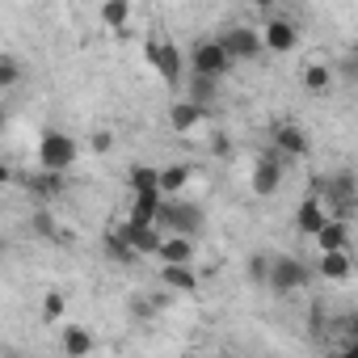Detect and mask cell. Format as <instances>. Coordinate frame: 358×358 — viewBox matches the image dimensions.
Masks as SVG:
<instances>
[{"label":"cell","instance_id":"obj_32","mask_svg":"<svg viewBox=\"0 0 358 358\" xmlns=\"http://www.w3.org/2000/svg\"><path fill=\"white\" fill-rule=\"evenodd\" d=\"M110 143H114L110 131H97V135H93V152H110Z\"/></svg>","mask_w":358,"mask_h":358},{"label":"cell","instance_id":"obj_3","mask_svg":"<svg viewBox=\"0 0 358 358\" xmlns=\"http://www.w3.org/2000/svg\"><path fill=\"white\" fill-rule=\"evenodd\" d=\"M215 43L228 51V59H232V64H253V59H262V55H266L262 34H257V30H249V26H228V30H220V38H215Z\"/></svg>","mask_w":358,"mask_h":358},{"label":"cell","instance_id":"obj_2","mask_svg":"<svg viewBox=\"0 0 358 358\" xmlns=\"http://www.w3.org/2000/svg\"><path fill=\"white\" fill-rule=\"evenodd\" d=\"M308 282H312V270H308L299 257H270V274H266V287H270L278 299H287V295L303 291Z\"/></svg>","mask_w":358,"mask_h":358},{"label":"cell","instance_id":"obj_12","mask_svg":"<svg viewBox=\"0 0 358 358\" xmlns=\"http://www.w3.org/2000/svg\"><path fill=\"white\" fill-rule=\"evenodd\" d=\"M160 282L173 291H199V274L190 262H160Z\"/></svg>","mask_w":358,"mask_h":358},{"label":"cell","instance_id":"obj_29","mask_svg":"<svg viewBox=\"0 0 358 358\" xmlns=\"http://www.w3.org/2000/svg\"><path fill=\"white\" fill-rule=\"evenodd\" d=\"M22 80V68L9 59V55H0V89H13Z\"/></svg>","mask_w":358,"mask_h":358},{"label":"cell","instance_id":"obj_35","mask_svg":"<svg viewBox=\"0 0 358 358\" xmlns=\"http://www.w3.org/2000/svg\"><path fill=\"white\" fill-rule=\"evenodd\" d=\"M5 122H9V110H5V106H0V131H5Z\"/></svg>","mask_w":358,"mask_h":358},{"label":"cell","instance_id":"obj_14","mask_svg":"<svg viewBox=\"0 0 358 358\" xmlns=\"http://www.w3.org/2000/svg\"><path fill=\"white\" fill-rule=\"evenodd\" d=\"M312 241L320 245V253H329V249H350V228H345V220H324L316 232H312Z\"/></svg>","mask_w":358,"mask_h":358},{"label":"cell","instance_id":"obj_7","mask_svg":"<svg viewBox=\"0 0 358 358\" xmlns=\"http://www.w3.org/2000/svg\"><path fill=\"white\" fill-rule=\"evenodd\" d=\"M232 68H236V64L228 59V51H224L215 38H207V43H199V47L190 51V72H203V76H220V80H224Z\"/></svg>","mask_w":358,"mask_h":358},{"label":"cell","instance_id":"obj_8","mask_svg":"<svg viewBox=\"0 0 358 358\" xmlns=\"http://www.w3.org/2000/svg\"><path fill=\"white\" fill-rule=\"evenodd\" d=\"M262 47L274 51V55L295 51V47H299V30H295V22H291V17H270L266 30H262Z\"/></svg>","mask_w":358,"mask_h":358},{"label":"cell","instance_id":"obj_28","mask_svg":"<svg viewBox=\"0 0 358 358\" xmlns=\"http://www.w3.org/2000/svg\"><path fill=\"white\" fill-rule=\"evenodd\" d=\"M127 182H131V190H156V169H148V164H135Z\"/></svg>","mask_w":358,"mask_h":358},{"label":"cell","instance_id":"obj_5","mask_svg":"<svg viewBox=\"0 0 358 358\" xmlns=\"http://www.w3.org/2000/svg\"><path fill=\"white\" fill-rule=\"evenodd\" d=\"M148 64L156 68V76L164 80V85H182V72H186V59H182V51H177L169 38H148Z\"/></svg>","mask_w":358,"mask_h":358},{"label":"cell","instance_id":"obj_17","mask_svg":"<svg viewBox=\"0 0 358 358\" xmlns=\"http://www.w3.org/2000/svg\"><path fill=\"white\" fill-rule=\"evenodd\" d=\"M203 114H207V110H203L199 101H190V97H186V101H173L169 122H173V131H190V127H199V122H203Z\"/></svg>","mask_w":358,"mask_h":358},{"label":"cell","instance_id":"obj_16","mask_svg":"<svg viewBox=\"0 0 358 358\" xmlns=\"http://www.w3.org/2000/svg\"><path fill=\"white\" fill-rule=\"evenodd\" d=\"M350 249H329V253H320V274L329 278V282H345L350 278Z\"/></svg>","mask_w":358,"mask_h":358},{"label":"cell","instance_id":"obj_26","mask_svg":"<svg viewBox=\"0 0 358 358\" xmlns=\"http://www.w3.org/2000/svg\"><path fill=\"white\" fill-rule=\"evenodd\" d=\"M64 308H68V299H64V291H55V287H51V291L43 295V320H47V324H55V320L64 316Z\"/></svg>","mask_w":358,"mask_h":358},{"label":"cell","instance_id":"obj_31","mask_svg":"<svg viewBox=\"0 0 358 358\" xmlns=\"http://www.w3.org/2000/svg\"><path fill=\"white\" fill-rule=\"evenodd\" d=\"M341 76H345L350 85L358 80V59H354V55H345V59H341Z\"/></svg>","mask_w":358,"mask_h":358},{"label":"cell","instance_id":"obj_33","mask_svg":"<svg viewBox=\"0 0 358 358\" xmlns=\"http://www.w3.org/2000/svg\"><path fill=\"white\" fill-rule=\"evenodd\" d=\"M13 182V173H9V164H0V186H9Z\"/></svg>","mask_w":358,"mask_h":358},{"label":"cell","instance_id":"obj_19","mask_svg":"<svg viewBox=\"0 0 358 358\" xmlns=\"http://www.w3.org/2000/svg\"><path fill=\"white\" fill-rule=\"evenodd\" d=\"M97 341H93V333L89 329H80V324H68L64 329V337H59V350L68 354V358H80V354H89Z\"/></svg>","mask_w":358,"mask_h":358},{"label":"cell","instance_id":"obj_10","mask_svg":"<svg viewBox=\"0 0 358 358\" xmlns=\"http://www.w3.org/2000/svg\"><path fill=\"white\" fill-rule=\"evenodd\" d=\"M274 152L291 164V160H299V156H308V131L299 127V122H278L274 127Z\"/></svg>","mask_w":358,"mask_h":358},{"label":"cell","instance_id":"obj_21","mask_svg":"<svg viewBox=\"0 0 358 358\" xmlns=\"http://www.w3.org/2000/svg\"><path fill=\"white\" fill-rule=\"evenodd\" d=\"M160 199H164L160 190H135V203H131V215H127V220H135V224H152Z\"/></svg>","mask_w":358,"mask_h":358},{"label":"cell","instance_id":"obj_23","mask_svg":"<svg viewBox=\"0 0 358 358\" xmlns=\"http://www.w3.org/2000/svg\"><path fill=\"white\" fill-rule=\"evenodd\" d=\"M303 89H308L312 97H324V93L333 89V68H324V64H312V68L303 72Z\"/></svg>","mask_w":358,"mask_h":358},{"label":"cell","instance_id":"obj_20","mask_svg":"<svg viewBox=\"0 0 358 358\" xmlns=\"http://www.w3.org/2000/svg\"><path fill=\"white\" fill-rule=\"evenodd\" d=\"M186 182H190V169L186 164H169V169H156V190L169 199V194H177V190H186Z\"/></svg>","mask_w":358,"mask_h":358},{"label":"cell","instance_id":"obj_15","mask_svg":"<svg viewBox=\"0 0 358 358\" xmlns=\"http://www.w3.org/2000/svg\"><path fill=\"white\" fill-rule=\"evenodd\" d=\"M324 220H329V211H324V203H320L316 194H308V199L295 207V228H299L303 236H312V232H316Z\"/></svg>","mask_w":358,"mask_h":358},{"label":"cell","instance_id":"obj_13","mask_svg":"<svg viewBox=\"0 0 358 358\" xmlns=\"http://www.w3.org/2000/svg\"><path fill=\"white\" fill-rule=\"evenodd\" d=\"M156 257H160V262H194V236H182V232L160 236Z\"/></svg>","mask_w":358,"mask_h":358},{"label":"cell","instance_id":"obj_6","mask_svg":"<svg viewBox=\"0 0 358 358\" xmlns=\"http://www.w3.org/2000/svg\"><path fill=\"white\" fill-rule=\"evenodd\" d=\"M282 173H287V160H282L274 148H266V152L257 156V164H253V194H257V199H270V194L282 186Z\"/></svg>","mask_w":358,"mask_h":358},{"label":"cell","instance_id":"obj_36","mask_svg":"<svg viewBox=\"0 0 358 358\" xmlns=\"http://www.w3.org/2000/svg\"><path fill=\"white\" fill-rule=\"evenodd\" d=\"M0 257H5V236H0Z\"/></svg>","mask_w":358,"mask_h":358},{"label":"cell","instance_id":"obj_1","mask_svg":"<svg viewBox=\"0 0 358 358\" xmlns=\"http://www.w3.org/2000/svg\"><path fill=\"white\" fill-rule=\"evenodd\" d=\"M160 232H182V236H199L203 228V207L199 203H182V199H160L156 207V220H152Z\"/></svg>","mask_w":358,"mask_h":358},{"label":"cell","instance_id":"obj_34","mask_svg":"<svg viewBox=\"0 0 358 358\" xmlns=\"http://www.w3.org/2000/svg\"><path fill=\"white\" fill-rule=\"evenodd\" d=\"M249 5H257V9H270V5H274V0H249Z\"/></svg>","mask_w":358,"mask_h":358},{"label":"cell","instance_id":"obj_18","mask_svg":"<svg viewBox=\"0 0 358 358\" xmlns=\"http://www.w3.org/2000/svg\"><path fill=\"white\" fill-rule=\"evenodd\" d=\"M190 101H199L203 110H211V106L220 101V76H203V72H194V76H190Z\"/></svg>","mask_w":358,"mask_h":358},{"label":"cell","instance_id":"obj_27","mask_svg":"<svg viewBox=\"0 0 358 358\" xmlns=\"http://www.w3.org/2000/svg\"><path fill=\"white\" fill-rule=\"evenodd\" d=\"M308 337H312L316 345H324V337H329V316H324V308H320V303H312V316H308Z\"/></svg>","mask_w":358,"mask_h":358},{"label":"cell","instance_id":"obj_30","mask_svg":"<svg viewBox=\"0 0 358 358\" xmlns=\"http://www.w3.org/2000/svg\"><path fill=\"white\" fill-rule=\"evenodd\" d=\"M34 232L47 236V241H55V220H51V211H38V215H34Z\"/></svg>","mask_w":358,"mask_h":358},{"label":"cell","instance_id":"obj_11","mask_svg":"<svg viewBox=\"0 0 358 358\" xmlns=\"http://www.w3.org/2000/svg\"><path fill=\"white\" fill-rule=\"evenodd\" d=\"M114 232H118V236H122V241H127V245L139 253V257H152V253H156V245H160V236H164L156 224H135V220L118 224Z\"/></svg>","mask_w":358,"mask_h":358},{"label":"cell","instance_id":"obj_24","mask_svg":"<svg viewBox=\"0 0 358 358\" xmlns=\"http://www.w3.org/2000/svg\"><path fill=\"white\" fill-rule=\"evenodd\" d=\"M106 257H110L114 266H135V262H139V253H135L118 232H110V236H106Z\"/></svg>","mask_w":358,"mask_h":358},{"label":"cell","instance_id":"obj_4","mask_svg":"<svg viewBox=\"0 0 358 358\" xmlns=\"http://www.w3.org/2000/svg\"><path fill=\"white\" fill-rule=\"evenodd\" d=\"M76 156H80V143H76L68 131H47L43 143H38V164H43V169L68 173V169L76 164Z\"/></svg>","mask_w":358,"mask_h":358},{"label":"cell","instance_id":"obj_9","mask_svg":"<svg viewBox=\"0 0 358 358\" xmlns=\"http://www.w3.org/2000/svg\"><path fill=\"white\" fill-rule=\"evenodd\" d=\"M22 186L38 199V203H55L64 190H68V182H64V173L59 169H43L38 164V173H30V177H22Z\"/></svg>","mask_w":358,"mask_h":358},{"label":"cell","instance_id":"obj_25","mask_svg":"<svg viewBox=\"0 0 358 358\" xmlns=\"http://www.w3.org/2000/svg\"><path fill=\"white\" fill-rule=\"evenodd\" d=\"M270 257H274V253H249V262H245V274H249V282L266 287V274H270Z\"/></svg>","mask_w":358,"mask_h":358},{"label":"cell","instance_id":"obj_22","mask_svg":"<svg viewBox=\"0 0 358 358\" xmlns=\"http://www.w3.org/2000/svg\"><path fill=\"white\" fill-rule=\"evenodd\" d=\"M101 22L106 30H122L131 22V0H101Z\"/></svg>","mask_w":358,"mask_h":358}]
</instances>
